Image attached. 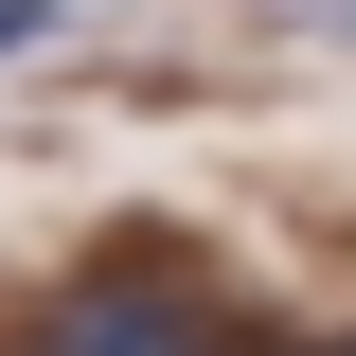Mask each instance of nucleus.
<instances>
[{
  "mask_svg": "<svg viewBox=\"0 0 356 356\" xmlns=\"http://www.w3.org/2000/svg\"><path fill=\"white\" fill-rule=\"evenodd\" d=\"M36 36H54V0H0V54H36Z\"/></svg>",
  "mask_w": 356,
  "mask_h": 356,
  "instance_id": "obj_1",
  "label": "nucleus"
}]
</instances>
